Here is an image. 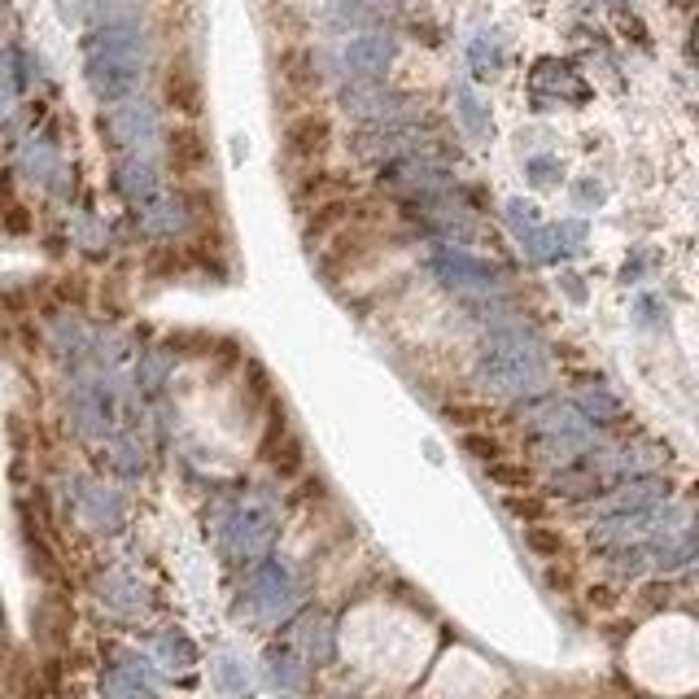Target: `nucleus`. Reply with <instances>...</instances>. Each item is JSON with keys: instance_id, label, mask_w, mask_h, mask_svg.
I'll use <instances>...</instances> for the list:
<instances>
[{"instance_id": "1", "label": "nucleus", "mask_w": 699, "mask_h": 699, "mask_svg": "<svg viewBox=\"0 0 699 699\" xmlns=\"http://www.w3.org/2000/svg\"><path fill=\"white\" fill-rule=\"evenodd\" d=\"M332 119L323 106H310V110H297V114H284V127H280V154L284 162L297 171L293 180L310 175V171H323V158L332 154Z\"/></svg>"}, {"instance_id": "2", "label": "nucleus", "mask_w": 699, "mask_h": 699, "mask_svg": "<svg viewBox=\"0 0 699 699\" xmlns=\"http://www.w3.org/2000/svg\"><path fill=\"white\" fill-rule=\"evenodd\" d=\"M167 171L175 175V184H197L210 171V140L201 136L197 123H175L167 132Z\"/></svg>"}, {"instance_id": "3", "label": "nucleus", "mask_w": 699, "mask_h": 699, "mask_svg": "<svg viewBox=\"0 0 699 699\" xmlns=\"http://www.w3.org/2000/svg\"><path fill=\"white\" fill-rule=\"evenodd\" d=\"M162 101L175 114V123H197L201 119L206 88H201V75H197V66L188 58H171L162 66Z\"/></svg>"}, {"instance_id": "4", "label": "nucleus", "mask_w": 699, "mask_h": 699, "mask_svg": "<svg viewBox=\"0 0 699 699\" xmlns=\"http://www.w3.org/2000/svg\"><path fill=\"white\" fill-rule=\"evenodd\" d=\"M490 477H494V481H503V486H529V468H507L503 459H499V464H490Z\"/></svg>"}, {"instance_id": "5", "label": "nucleus", "mask_w": 699, "mask_h": 699, "mask_svg": "<svg viewBox=\"0 0 699 699\" xmlns=\"http://www.w3.org/2000/svg\"><path fill=\"white\" fill-rule=\"evenodd\" d=\"M468 451H473V455H486L490 464H499V459H503V446H499L494 438H477V433H473V438H468Z\"/></svg>"}, {"instance_id": "6", "label": "nucleus", "mask_w": 699, "mask_h": 699, "mask_svg": "<svg viewBox=\"0 0 699 699\" xmlns=\"http://www.w3.org/2000/svg\"><path fill=\"white\" fill-rule=\"evenodd\" d=\"M529 542H534L538 551H560V547H564V542H555V538H547L542 529H529Z\"/></svg>"}]
</instances>
